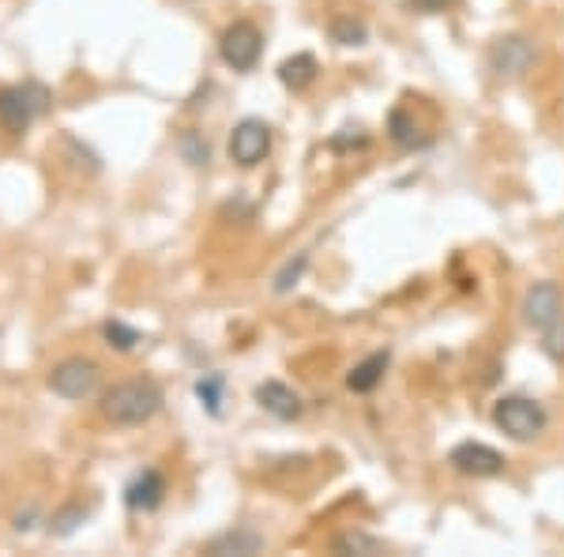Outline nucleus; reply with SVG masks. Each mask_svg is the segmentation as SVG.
<instances>
[{
    "label": "nucleus",
    "mask_w": 564,
    "mask_h": 557,
    "mask_svg": "<svg viewBox=\"0 0 564 557\" xmlns=\"http://www.w3.org/2000/svg\"><path fill=\"white\" fill-rule=\"evenodd\" d=\"M162 410V388L154 381H121L102 396V415L113 426H143Z\"/></svg>",
    "instance_id": "nucleus-1"
},
{
    "label": "nucleus",
    "mask_w": 564,
    "mask_h": 557,
    "mask_svg": "<svg viewBox=\"0 0 564 557\" xmlns=\"http://www.w3.org/2000/svg\"><path fill=\"white\" fill-rule=\"evenodd\" d=\"M45 106H50V90L42 84L0 87V125H4V132H12V136H23L31 129V125L45 114Z\"/></svg>",
    "instance_id": "nucleus-2"
},
{
    "label": "nucleus",
    "mask_w": 564,
    "mask_h": 557,
    "mask_svg": "<svg viewBox=\"0 0 564 557\" xmlns=\"http://www.w3.org/2000/svg\"><path fill=\"white\" fill-rule=\"evenodd\" d=\"M494 422L500 433H508L512 441H534L545 429V410L542 404H534V399H527V396H505V399H497V407H494Z\"/></svg>",
    "instance_id": "nucleus-3"
},
{
    "label": "nucleus",
    "mask_w": 564,
    "mask_h": 557,
    "mask_svg": "<svg viewBox=\"0 0 564 557\" xmlns=\"http://www.w3.org/2000/svg\"><path fill=\"white\" fill-rule=\"evenodd\" d=\"M218 53H223V61L230 65L234 72H252L260 65V53H263V34L257 23L249 20H238L230 23L223 31V39H218Z\"/></svg>",
    "instance_id": "nucleus-4"
},
{
    "label": "nucleus",
    "mask_w": 564,
    "mask_h": 557,
    "mask_svg": "<svg viewBox=\"0 0 564 557\" xmlns=\"http://www.w3.org/2000/svg\"><path fill=\"white\" fill-rule=\"evenodd\" d=\"M102 385V369L90 358H65L50 369V388L61 399H90Z\"/></svg>",
    "instance_id": "nucleus-5"
},
{
    "label": "nucleus",
    "mask_w": 564,
    "mask_h": 557,
    "mask_svg": "<svg viewBox=\"0 0 564 557\" xmlns=\"http://www.w3.org/2000/svg\"><path fill=\"white\" fill-rule=\"evenodd\" d=\"M268 154H271V125L268 121H260V117H245V121L234 125L230 159L238 162V167L252 170V167H260Z\"/></svg>",
    "instance_id": "nucleus-6"
},
{
    "label": "nucleus",
    "mask_w": 564,
    "mask_h": 557,
    "mask_svg": "<svg viewBox=\"0 0 564 557\" xmlns=\"http://www.w3.org/2000/svg\"><path fill=\"white\" fill-rule=\"evenodd\" d=\"M448 463L459 474H467V479H497V474L505 471V456L497 449H489V444H478V441L456 444V449L448 452Z\"/></svg>",
    "instance_id": "nucleus-7"
},
{
    "label": "nucleus",
    "mask_w": 564,
    "mask_h": 557,
    "mask_svg": "<svg viewBox=\"0 0 564 557\" xmlns=\"http://www.w3.org/2000/svg\"><path fill=\"white\" fill-rule=\"evenodd\" d=\"M557 317H564V294L557 282H534L523 298V321L534 328V332H545Z\"/></svg>",
    "instance_id": "nucleus-8"
},
{
    "label": "nucleus",
    "mask_w": 564,
    "mask_h": 557,
    "mask_svg": "<svg viewBox=\"0 0 564 557\" xmlns=\"http://www.w3.org/2000/svg\"><path fill=\"white\" fill-rule=\"evenodd\" d=\"M489 65H494L500 76H523V72L534 65V45L520 39V34L497 39L494 50H489Z\"/></svg>",
    "instance_id": "nucleus-9"
},
{
    "label": "nucleus",
    "mask_w": 564,
    "mask_h": 557,
    "mask_svg": "<svg viewBox=\"0 0 564 557\" xmlns=\"http://www.w3.org/2000/svg\"><path fill=\"white\" fill-rule=\"evenodd\" d=\"M257 404L268 410V415H275L279 422H294V418H302V396H297L290 385H282V381H263L257 388Z\"/></svg>",
    "instance_id": "nucleus-10"
},
{
    "label": "nucleus",
    "mask_w": 564,
    "mask_h": 557,
    "mask_svg": "<svg viewBox=\"0 0 564 557\" xmlns=\"http://www.w3.org/2000/svg\"><path fill=\"white\" fill-rule=\"evenodd\" d=\"M162 497H166V479H162V471H140L135 479L124 486V505L135 508V513H151V508L162 505Z\"/></svg>",
    "instance_id": "nucleus-11"
},
{
    "label": "nucleus",
    "mask_w": 564,
    "mask_h": 557,
    "mask_svg": "<svg viewBox=\"0 0 564 557\" xmlns=\"http://www.w3.org/2000/svg\"><path fill=\"white\" fill-rule=\"evenodd\" d=\"M388 365H391V354H388V351L369 354V358H361V362L350 369L347 388H350V392H358V396H366V392H372V388L380 385V381H384Z\"/></svg>",
    "instance_id": "nucleus-12"
},
{
    "label": "nucleus",
    "mask_w": 564,
    "mask_h": 557,
    "mask_svg": "<svg viewBox=\"0 0 564 557\" xmlns=\"http://www.w3.org/2000/svg\"><path fill=\"white\" fill-rule=\"evenodd\" d=\"M263 550V535L257 532H245V527H238V532H226V535H218L212 538V543L204 546V554H212V557H223V554H260Z\"/></svg>",
    "instance_id": "nucleus-13"
},
{
    "label": "nucleus",
    "mask_w": 564,
    "mask_h": 557,
    "mask_svg": "<svg viewBox=\"0 0 564 557\" xmlns=\"http://www.w3.org/2000/svg\"><path fill=\"white\" fill-rule=\"evenodd\" d=\"M316 72H321V65H316L313 53H294V57L279 65V79H282V87H290V90H305L316 79Z\"/></svg>",
    "instance_id": "nucleus-14"
},
{
    "label": "nucleus",
    "mask_w": 564,
    "mask_h": 557,
    "mask_svg": "<svg viewBox=\"0 0 564 557\" xmlns=\"http://www.w3.org/2000/svg\"><path fill=\"white\" fill-rule=\"evenodd\" d=\"M332 550L335 554H384L388 543H384V538H377V535H366V532H347V535L335 538Z\"/></svg>",
    "instance_id": "nucleus-15"
},
{
    "label": "nucleus",
    "mask_w": 564,
    "mask_h": 557,
    "mask_svg": "<svg viewBox=\"0 0 564 557\" xmlns=\"http://www.w3.org/2000/svg\"><path fill=\"white\" fill-rule=\"evenodd\" d=\"M417 132L422 129H417V121L406 114V109H395V114L388 117V136L399 143V148H417V143H422V136Z\"/></svg>",
    "instance_id": "nucleus-16"
},
{
    "label": "nucleus",
    "mask_w": 564,
    "mask_h": 557,
    "mask_svg": "<svg viewBox=\"0 0 564 557\" xmlns=\"http://www.w3.org/2000/svg\"><path fill=\"white\" fill-rule=\"evenodd\" d=\"M223 388H226V381L218 377V373H204V377L196 381L199 404L212 410V415H223Z\"/></svg>",
    "instance_id": "nucleus-17"
},
{
    "label": "nucleus",
    "mask_w": 564,
    "mask_h": 557,
    "mask_svg": "<svg viewBox=\"0 0 564 557\" xmlns=\"http://www.w3.org/2000/svg\"><path fill=\"white\" fill-rule=\"evenodd\" d=\"M332 39L339 45H361L369 39L366 23L354 20V15H339V20H332Z\"/></svg>",
    "instance_id": "nucleus-18"
},
{
    "label": "nucleus",
    "mask_w": 564,
    "mask_h": 557,
    "mask_svg": "<svg viewBox=\"0 0 564 557\" xmlns=\"http://www.w3.org/2000/svg\"><path fill=\"white\" fill-rule=\"evenodd\" d=\"M102 335L109 340V346H117V351H132V346L140 343V332L129 328V324H121V321H106Z\"/></svg>",
    "instance_id": "nucleus-19"
},
{
    "label": "nucleus",
    "mask_w": 564,
    "mask_h": 557,
    "mask_svg": "<svg viewBox=\"0 0 564 557\" xmlns=\"http://www.w3.org/2000/svg\"><path fill=\"white\" fill-rule=\"evenodd\" d=\"M84 516H87V513H84L79 505H65L57 516L50 519V532H53V535H72L79 524H84Z\"/></svg>",
    "instance_id": "nucleus-20"
},
{
    "label": "nucleus",
    "mask_w": 564,
    "mask_h": 557,
    "mask_svg": "<svg viewBox=\"0 0 564 557\" xmlns=\"http://www.w3.org/2000/svg\"><path fill=\"white\" fill-rule=\"evenodd\" d=\"M542 351L550 354L553 362H564V317H557V321L542 332Z\"/></svg>",
    "instance_id": "nucleus-21"
},
{
    "label": "nucleus",
    "mask_w": 564,
    "mask_h": 557,
    "mask_svg": "<svg viewBox=\"0 0 564 557\" xmlns=\"http://www.w3.org/2000/svg\"><path fill=\"white\" fill-rule=\"evenodd\" d=\"M305 264H308V257H305V253H302V257H297V260H290L286 268L279 271V276H275V294H286V290L294 287L297 279H302Z\"/></svg>",
    "instance_id": "nucleus-22"
},
{
    "label": "nucleus",
    "mask_w": 564,
    "mask_h": 557,
    "mask_svg": "<svg viewBox=\"0 0 564 557\" xmlns=\"http://www.w3.org/2000/svg\"><path fill=\"white\" fill-rule=\"evenodd\" d=\"M411 4L417 8V12H444V8H448L452 4V0H411Z\"/></svg>",
    "instance_id": "nucleus-23"
}]
</instances>
